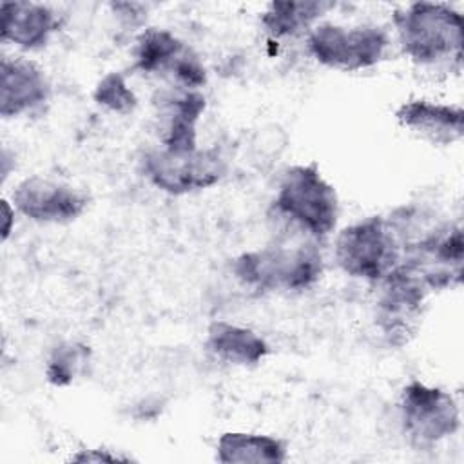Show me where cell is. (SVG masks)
Listing matches in <instances>:
<instances>
[{"label":"cell","instance_id":"5bb4252c","mask_svg":"<svg viewBox=\"0 0 464 464\" xmlns=\"http://www.w3.org/2000/svg\"><path fill=\"white\" fill-rule=\"evenodd\" d=\"M0 14L2 42H11L25 51L45 47L60 27L58 14L44 4L4 2Z\"/></svg>","mask_w":464,"mask_h":464},{"label":"cell","instance_id":"7a4b0ae2","mask_svg":"<svg viewBox=\"0 0 464 464\" xmlns=\"http://www.w3.org/2000/svg\"><path fill=\"white\" fill-rule=\"evenodd\" d=\"M236 277L256 290L301 292L314 286L323 274V256L315 243L268 245L234 259Z\"/></svg>","mask_w":464,"mask_h":464},{"label":"cell","instance_id":"2e32d148","mask_svg":"<svg viewBox=\"0 0 464 464\" xmlns=\"http://www.w3.org/2000/svg\"><path fill=\"white\" fill-rule=\"evenodd\" d=\"M286 451L285 440L263 433L227 431L216 444V459L223 464H279Z\"/></svg>","mask_w":464,"mask_h":464},{"label":"cell","instance_id":"6da1fadb","mask_svg":"<svg viewBox=\"0 0 464 464\" xmlns=\"http://www.w3.org/2000/svg\"><path fill=\"white\" fill-rule=\"evenodd\" d=\"M393 25L401 49L417 65L460 67V11L440 2H413L393 13Z\"/></svg>","mask_w":464,"mask_h":464},{"label":"cell","instance_id":"9a60e30c","mask_svg":"<svg viewBox=\"0 0 464 464\" xmlns=\"http://www.w3.org/2000/svg\"><path fill=\"white\" fill-rule=\"evenodd\" d=\"M205 346L216 359L243 368L259 364L270 352L257 332L228 321H214L207 328Z\"/></svg>","mask_w":464,"mask_h":464},{"label":"cell","instance_id":"9c48e42d","mask_svg":"<svg viewBox=\"0 0 464 464\" xmlns=\"http://www.w3.org/2000/svg\"><path fill=\"white\" fill-rule=\"evenodd\" d=\"M134 69L143 74L170 78L181 89L199 91L207 82L199 56L169 29L149 27L136 38Z\"/></svg>","mask_w":464,"mask_h":464},{"label":"cell","instance_id":"ac0fdd59","mask_svg":"<svg viewBox=\"0 0 464 464\" xmlns=\"http://www.w3.org/2000/svg\"><path fill=\"white\" fill-rule=\"evenodd\" d=\"M91 362V348L83 343L76 341H65L53 348L47 366H45V377L53 386L63 388L76 381L78 375H82Z\"/></svg>","mask_w":464,"mask_h":464},{"label":"cell","instance_id":"ba28073f","mask_svg":"<svg viewBox=\"0 0 464 464\" xmlns=\"http://www.w3.org/2000/svg\"><path fill=\"white\" fill-rule=\"evenodd\" d=\"M399 415L402 431L417 448H431L460 428V410L453 395L420 381H411L402 388Z\"/></svg>","mask_w":464,"mask_h":464},{"label":"cell","instance_id":"ffe728a7","mask_svg":"<svg viewBox=\"0 0 464 464\" xmlns=\"http://www.w3.org/2000/svg\"><path fill=\"white\" fill-rule=\"evenodd\" d=\"M72 460H76V462H102V460L114 462V460H127V459L118 457V455H111L103 450H83L82 453L74 455Z\"/></svg>","mask_w":464,"mask_h":464},{"label":"cell","instance_id":"277c9868","mask_svg":"<svg viewBox=\"0 0 464 464\" xmlns=\"http://www.w3.org/2000/svg\"><path fill=\"white\" fill-rule=\"evenodd\" d=\"M337 266L350 277L379 283L402 261V239L392 218L368 216L335 237Z\"/></svg>","mask_w":464,"mask_h":464},{"label":"cell","instance_id":"52a82bcc","mask_svg":"<svg viewBox=\"0 0 464 464\" xmlns=\"http://www.w3.org/2000/svg\"><path fill=\"white\" fill-rule=\"evenodd\" d=\"M428 294V286L402 263L379 281L373 317L377 330L390 346L401 348L415 337Z\"/></svg>","mask_w":464,"mask_h":464},{"label":"cell","instance_id":"e0dca14e","mask_svg":"<svg viewBox=\"0 0 464 464\" xmlns=\"http://www.w3.org/2000/svg\"><path fill=\"white\" fill-rule=\"evenodd\" d=\"M334 7V2L323 0L270 2L261 13V25L272 38H294L310 33L314 24Z\"/></svg>","mask_w":464,"mask_h":464},{"label":"cell","instance_id":"d6986e66","mask_svg":"<svg viewBox=\"0 0 464 464\" xmlns=\"http://www.w3.org/2000/svg\"><path fill=\"white\" fill-rule=\"evenodd\" d=\"M94 102L111 112L116 114H129L134 111L138 100L132 89L127 85L125 76L121 72H109L105 74L92 94Z\"/></svg>","mask_w":464,"mask_h":464},{"label":"cell","instance_id":"30bf717a","mask_svg":"<svg viewBox=\"0 0 464 464\" xmlns=\"http://www.w3.org/2000/svg\"><path fill=\"white\" fill-rule=\"evenodd\" d=\"M11 201L13 207L31 221L69 223L85 212L89 196L69 183L31 176L14 187Z\"/></svg>","mask_w":464,"mask_h":464},{"label":"cell","instance_id":"7c38bea8","mask_svg":"<svg viewBox=\"0 0 464 464\" xmlns=\"http://www.w3.org/2000/svg\"><path fill=\"white\" fill-rule=\"evenodd\" d=\"M51 83L40 65L27 58H4L0 63V114L16 118L47 103Z\"/></svg>","mask_w":464,"mask_h":464},{"label":"cell","instance_id":"4fadbf2b","mask_svg":"<svg viewBox=\"0 0 464 464\" xmlns=\"http://www.w3.org/2000/svg\"><path fill=\"white\" fill-rule=\"evenodd\" d=\"M399 125L433 145H451L464 136V111L459 105L410 100L397 107Z\"/></svg>","mask_w":464,"mask_h":464},{"label":"cell","instance_id":"44dd1931","mask_svg":"<svg viewBox=\"0 0 464 464\" xmlns=\"http://www.w3.org/2000/svg\"><path fill=\"white\" fill-rule=\"evenodd\" d=\"M2 216L5 218L4 219V228H2V239L5 241L9 232H11V221H13V216H14V207L11 208L7 199H2Z\"/></svg>","mask_w":464,"mask_h":464},{"label":"cell","instance_id":"8992f818","mask_svg":"<svg viewBox=\"0 0 464 464\" xmlns=\"http://www.w3.org/2000/svg\"><path fill=\"white\" fill-rule=\"evenodd\" d=\"M227 160L218 147L190 152L152 149L141 158L143 176L160 190L174 196L205 190L227 174Z\"/></svg>","mask_w":464,"mask_h":464},{"label":"cell","instance_id":"5b68a950","mask_svg":"<svg viewBox=\"0 0 464 464\" xmlns=\"http://www.w3.org/2000/svg\"><path fill=\"white\" fill-rule=\"evenodd\" d=\"M390 49V36L379 25L319 24L308 33V51L324 67L355 72L379 65Z\"/></svg>","mask_w":464,"mask_h":464},{"label":"cell","instance_id":"8fae6325","mask_svg":"<svg viewBox=\"0 0 464 464\" xmlns=\"http://www.w3.org/2000/svg\"><path fill=\"white\" fill-rule=\"evenodd\" d=\"M160 140L169 152H190L198 147V121L207 100L199 91L181 89L160 92Z\"/></svg>","mask_w":464,"mask_h":464},{"label":"cell","instance_id":"3957f363","mask_svg":"<svg viewBox=\"0 0 464 464\" xmlns=\"http://www.w3.org/2000/svg\"><path fill=\"white\" fill-rule=\"evenodd\" d=\"M274 210L303 234L321 239L337 225L339 198L317 163L292 165L279 181Z\"/></svg>","mask_w":464,"mask_h":464}]
</instances>
